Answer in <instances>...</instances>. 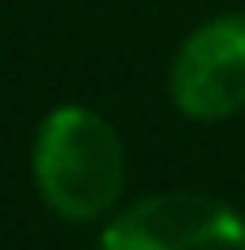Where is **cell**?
I'll list each match as a JSON object with an SVG mask.
<instances>
[{
	"instance_id": "6da1fadb",
	"label": "cell",
	"mask_w": 245,
	"mask_h": 250,
	"mask_svg": "<svg viewBox=\"0 0 245 250\" xmlns=\"http://www.w3.org/2000/svg\"><path fill=\"white\" fill-rule=\"evenodd\" d=\"M31 171L44 207L66 224H92L105 220L127 180V154L96 110L88 105H53L39 119Z\"/></svg>"
},
{
	"instance_id": "3957f363",
	"label": "cell",
	"mask_w": 245,
	"mask_h": 250,
	"mask_svg": "<svg viewBox=\"0 0 245 250\" xmlns=\"http://www.w3.org/2000/svg\"><path fill=\"white\" fill-rule=\"evenodd\" d=\"M171 101L193 123H224L245 110V13H215L171 57Z\"/></svg>"
},
{
	"instance_id": "7a4b0ae2",
	"label": "cell",
	"mask_w": 245,
	"mask_h": 250,
	"mask_svg": "<svg viewBox=\"0 0 245 250\" xmlns=\"http://www.w3.org/2000/svg\"><path fill=\"white\" fill-rule=\"evenodd\" d=\"M101 250H245V215L224 198L167 189L110 215Z\"/></svg>"
}]
</instances>
